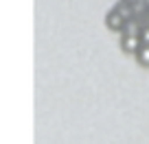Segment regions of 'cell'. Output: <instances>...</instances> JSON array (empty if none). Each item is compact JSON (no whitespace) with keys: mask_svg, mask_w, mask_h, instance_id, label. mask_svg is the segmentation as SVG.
I'll return each mask as SVG.
<instances>
[{"mask_svg":"<svg viewBox=\"0 0 149 144\" xmlns=\"http://www.w3.org/2000/svg\"><path fill=\"white\" fill-rule=\"evenodd\" d=\"M118 46H121V50L125 52V55H134V52L138 50V46H140V39H138V35H136V33H125V31H121Z\"/></svg>","mask_w":149,"mask_h":144,"instance_id":"6da1fadb","label":"cell"},{"mask_svg":"<svg viewBox=\"0 0 149 144\" xmlns=\"http://www.w3.org/2000/svg\"><path fill=\"white\" fill-rule=\"evenodd\" d=\"M125 22H127V20L123 18V15L118 13L114 7L105 13V26L110 28V31H114V33H121L123 28H125Z\"/></svg>","mask_w":149,"mask_h":144,"instance_id":"7a4b0ae2","label":"cell"},{"mask_svg":"<svg viewBox=\"0 0 149 144\" xmlns=\"http://www.w3.org/2000/svg\"><path fill=\"white\" fill-rule=\"evenodd\" d=\"M134 59L140 68H149V46L147 44H140L138 46V50L134 52Z\"/></svg>","mask_w":149,"mask_h":144,"instance_id":"3957f363","label":"cell"},{"mask_svg":"<svg viewBox=\"0 0 149 144\" xmlns=\"http://www.w3.org/2000/svg\"><path fill=\"white\" fill-rule=\"evenodd\" d=\"M114 9L118 11V13L123 15V18L125 20H132V18H136V11H134V5H130V2H116V5H114Z\"/></svg>","mask_w":149,"mask_h":144,"instance_id":"277c9868","label":"cell"},{"mask_svg":"<svg viewBox=\"0 0 149 144\" xmlns=\"http://www.w3.org/2000/svg\"><path fill=\"white\" fill-rule=\"evenodd\" d=\"M138 39H140V44H147V46H149V24H147V26H140Z\"/></svg>","mask_w":149,"mask_h":144,"instance_id":"5b68a950","label":"cell"},{"mask_svg":"<svg viewBox=\"0 0 149 144\" xmlns=\"http://www.w3.org/2000/svg\"><path fill=\"white\" fill-rule=\"evenodd\" d=\"M123 2H130V5H136V2H140V0H123Z\"/></svg>","mask_w":149,"mask_h":144,"instance_id":"8992f818","label":"cell"}]
</instances>
